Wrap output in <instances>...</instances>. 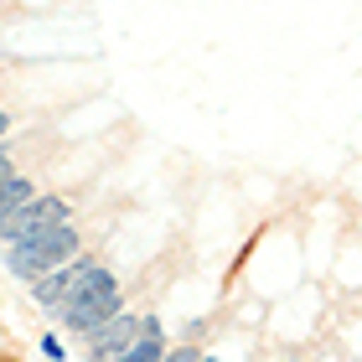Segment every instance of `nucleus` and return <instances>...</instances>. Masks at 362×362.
<instances>
[{
  "label": "nucleus",
  "instance_id": "1",
  "mask_svg": "<svg viewBox=\"0 0 362 362\" xmlns=\"http://www.w3.org/2000/svg\"><path fill=\"white\" fill-rule=\"evenodd\" d=\"M37 300L52 305L62 326H73L83 337L119 316V285L98 264H62L52 279H37Z\"/></svg>",
  "mask_w": 362,
  "mask_h": 362
},
{
  "label": "nucleus",
  "instance_id": "2",
  "mask_svg": "<svg viewBox=\"0 0 362 362\" xmlns=\"http://www.w3.org/2000/svg\"><path fill=\"white\" fill-rule=\"evenodd\" d=\"M73 249H78V228L73 223H47V228H37V233L6 243V264H11V274L31 279V274L57 269Z\"/></svg>",
  "mask_w": 362,
  "mask_h": 362
},
{
  "label": "nucleus",
  "instance_id": "3",
  "mask_svg": "<svg viewBox=\"0 0 362 362\" xmlns=\"http://www.w3.org/2000/svg\"><path fill=\"white\" fill-rule=\"evenodd\" d=\"M47 223H73V207L62 202V197H31L21 212H6V243L37 233V228H47Z\"/></svg>",
  "mask_w": 362,
  "mask_h": 362
},
{
  "label": "nucleus",
  "instance_id": "4",
  "mask_svg": "<svg viewBox=\"0 0 362 362\" xmlns=\"http://www.w3.org/2000/svg\"><path fill=\"white\" fill-rule=\"evenodd\" d=\"M140 332H145V316H124V310H119L114 321H104L98 332H88V352H93V362H114Z\"/></svg>",
  "mask_w": 362,
  "mask_h": 362
},
{
  "label": "nucleus",
  "instance_id": "5",
  "mask_svg": "<svg viewBox=\"0 0 362 362\" xmlns=\"http://www.w3.org/2000/svg\"><path fill=\"white\" fill-rule=\"evenodd\" d=\"M166 357V337H160V321L156 316H145V332L129 341V347L114 357V362H160Z\"/></svg>",
  "mask_w": 362,
  "mask_h": 362
},
{
  "label": "nucleus",
  "instance_id": "6",
  "mask_svg": "<svg viewBox=\"0 0 362 362\" xmlns=\"http://www.w3.org/2000/svg\"><path fill=\"white\" fill-rule=\"evenodd\" d=\"M31 197H37V187H31L26 176H16V171H6V212H21Z\"/></svg>",
  "mask_w": 362,
  "mask_h": 362
},
{
  "label": "nucleus",
  "instance_id": "7",
  "mask_svg": "<svg viewBox=\"0 0 362 362\" xmlns=\"http://www.w3.org/2000/svg\"><path fill=\"white\" fill-rule=\"evenodd\" d=\"M166 362H202V357H197V352H187V347H181V352H171Z\"/></svg>",
  "mask_w": 362,
  "mask_h": 362
},
{
  "label": "nucleus",
  "instance_id": "8",
  "mask_svg": "<svg viewBox=\"0 0 362 362\" xmlns=\"http://www.w3.org/2000/svg\"><path fill=\"white\" fill-rule=\"evenodd\" d=\"M202 362H218V357H202Z\"/></svg>",
  "mask_w": 362,
  "mask_h": 362
}]
</instances>
